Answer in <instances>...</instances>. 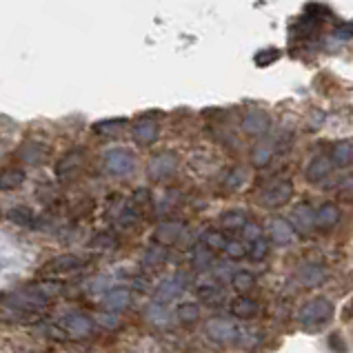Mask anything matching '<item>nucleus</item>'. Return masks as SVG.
<instances>
[{
    "label": "nucleus",
    "mask_w": 353,
    "mask_h": 353,
    "mask_svg": "<svg viewBox=\"0 0 353 353\" xmlns=\"http://www.w3.org/2000/svg\"><path fill=\"white\" fill-rule=\"evenodd\" d=\"M334 316V305H331L329 298H314V300H307L305 305L300 307L298 311V325L305 327L307 331H314L320 329L322 325H327Z\"/></svg>",
    "instance_id": "f257e3e1"
},
{
    "label": "nucleus",
    "mask_w": 353,
    "mask_h": 353,
    "mask_svg": "<svg viewBox=\"0 0 353 353\" xmlns=\"http://www.w3.org/2000/svg\"><path fill=\"white\" fill-rule=\"evenodd\" d=\"M87 163V149L85 147H76L69 149L67 154L56 163V176L60 183H69V180L78 178V174L83 171Z\"/></svg>",
    "instance_id": "f03ea898"
},
{
    "label": "nucleus",
    "mask_w": 353,
    "mask_h": 353,
    "mask_svg": "<svg viewBox=\"0 0 353 353\" xmlns=\"http://www.w3.org/2000/svg\"><path fill=\"white\" fill-rule=\"evenodd\" d=\"M105 167L114 176H129L136 169V154L127 147H114L105 154Z\"/></svg>",
    "instance_id": "7ed1b4c3"
},
{
    "label": "nucleus",
    "mask_w": 353,
    "mask_h": 353,
    "mask_svg": "<svg viewBox=\"0 0 353 353\" xmlns=\"http://www.w3.org/2000/svg\"><path fill=\"white\" fill-rule=\"evenodd\" d=\"M178 165L180 160L174 151H160V154L151 156V160L147 163V174L151 180H165L176 174Z\"/></svg>",
    "instance_id": "20e7f679"
},
{
    "label": "nucleus",
    "mask_w": 353,
    "mask_h": 353,
    "mask_svg": "<svg viewBox=\"0 0 353 353\" xmlns=\"http://www.w3.org/2000/svg\"><path fill=\"white\" fill-rule=\"evenodd\" d=\"M80 267H83V258L76 254H63V256H56L49 262H45V267L40 269V276L58 278V276L74 274V271H78Z\"/></svg>",
    "instance_id": "39448f33"
},
{
    "label": "nucleus",
    "mask_w": 353,
    "mask_h": 353,
    "mask_svg": "<svg viewBox=\"0 0 353 353\" xmlns=\"http://www.w3.org/2000/svg\"><path fill=\"white\" fill-rule=\"evenodd\" d=\"M291 198H294V185H291L289 180H278V183H274L269 189H265L260 203L269 209H278V207H285Z\"/></svg>",
    "instance_id": "423d86ee"
},
{
    "label": "nucleus",
    "mask_w": 353,
    "mask_h": 353,
    "mask_svg": "<svg viewBox=\"0 0 353 353\" xmlns=\"http://www.w3.org/2000/svg\"><path fill=\"white\" fill-rule=\"evenodd\" d=\"M296 280H298V285L305 289L320 287L322 282L327 280V269L318 265V262H305V265L296 271Z\"/></svg>",
    "instance_id": "0eeeda50"
},
{
    "label": "nucleus",
    "mask_w": 353,
    "mask_h": 353,
    "mask_svg": "<svg viewBox=\"0 0 353 353\" xmlns=\"http://www.w3.org/2000/svg\"><path fill=\"white\" fill-rule=\"evenodd\" d=\"M242 131H245L247 136H265L269 127H271V120L265 112H260V109H251L245 116H242V123H240Z\"/></svg>",
    "instance_id": "6e6552de"
},
{
    "label": "nucleus",
    "mask_w": 353,
    "mask_h": 353,
    "mask_svg": "<svg viewBox=\"0 0 353 353\" xmlns=\"http://www.w3.org/2000/svg\"><path fill=\"white\" fill-rule=\"evenodd\" d=\"M131 138L140 147H151L160 138V127L156 120H136V125L131 127Z\"/></svg>",
    "instance_id": "1a4fd4ad"
},
{
    "label": "nucleus",
    "mask_w": 353,
    "mask_h": 353,
    "mask_svg": "<svg viewBox=\"0 0 353 353\" xmlns=\"http://www.w3.org/2000/svg\"><path fill=\"white\" fill-rule=\"evenodd\" d=\"M207 336L218 345H227V342H234L238 338V327L229 320L216 318L207 325Z\"/></svg>",
    "instance_id": "9d476101"
},
{
    "label": "nucleus",
    "mask_w": 353,
    "mask_h": 353,
    "mask_svg": "<svg viewBox=\"0 0 353 353\" xmlns=\"http://www.w3.org/2000/svg\"><path fill=\"white\" fill-rule=\"evenodd\" d=\"M291 227L300 234H311L316 227V214H314V207L309 203H300L296 205L294 214H291Z\"/></svg>",
    "instance_id": "9b49d317"
},
{
    "label": "nucleus",
    "mask_w": 353,
    "mask_h": 353,
    "mask_svg": "<svg viewBox=\"0 0 353 353\" xmlns=\"http://www.w3.org/2000/svg\"><path fill=\"white\" fill-rule=\"evenodd\" d=\"M183 289H185V276H183V274L171 276V278H167L165 282H160V287L156 289V302H160V305H165L167 300L176 298Z\"/></svg>",
    "instance_id": "f8f14e48"
},
{
    "label": "nucleus",
    "mask_w": 353,
    "mask_h": 353,
    "mask_svg": "<svg viewBox=\"0 0 353 353\" xmlns=\"http://www.w3.org/2000/svg\"><path fill=\"white\" fill-rule=\"evenodd\" d=\"M269 234H271V240L278 242V245H291V242H294L296 231H294V227H291L289 220L274 218L269 223Z\"/></svg>",
    "instance_id": "ddd939ff"
},
{
    "label": "nucleus",
    "mask_w": 353,
    "mask_h": 353,
    "mask_svg": "<svg viewBox=\"0 0 353 353\" xmlns=\"http://www.w3.org/2000/svg\"><path fill=\"white\" fill-rule=\"evenodd\" d=\"M129 302H131L129 289H125V287H116V289L107 291V294H105L103 305H105V309L109 311V314H118V311H123V309L129 307Z\"/></svg>",
    "instance_id": "4468645a"
},
{
    "label": "nucleus",
    "mask_w": 353,
    "mask_h": 353,
    "mask_svg": "<svg viewBox=\"0 0 353 353\" xmlns=\"http://www.w3.org/2000/svg\"><path fill=\"white\" fill-rule=\"evenodd\" d=\"M183 229L185 225L183 223H163L158 229H156V234H154V240L158 242V245H163V247H169V245H174V242L183 236Z\"/></svg>",
    "instance_id": "2eb2a0df"
},
{
    "label": "nucleus",
    "mask_w": 353,
    "mask_h": 353,
    "mask_svg": "<svg viewBox=\"0 0 353 353\" xmlns=\"http://www.w3.org/2000/svg\"><path fill=\"white\" fill-rule=\"evenodd\" d=\"M331 165L336 167H349L353 165V143L351 140H340L334 147H331Z\"/></svg>",
    "instance_id": "dca6fc26"
},
{
    "label": "nucleus",
    "mask_w": 353,
    "mask_h": 353,
    "mask_svg": "<svg viewBox=\"0 0 353 353\" xmlns=\"http://www.w3.org/2000/svg\"><path fill=\"white\" fill-rule=\"evenodd\" d=\"M27 174L23 167H9L0 171V191H14L20 185H25Z\"/></svg>",
    "instance_id": "f3484780"
},
{
    "label": "nucleus",
    "mask_w": 353,
    "mask_h": 353,
    "mask_svg": "<svg viewBox=\"0 0 353 353\" xmlns=\"http://www.w3.org/2000/svg\"><path fill=\"white\" fill-rule=\"evenodd\" d=\"M329 174H331V160L327 156H316L305 171L309 183H320V180H325Z\"/></svg>",
    "instance_id": "a211bd4d"
},
{
    "label": "nucleus",
    "mask_w": 353,
    "mask_h": 353,
    "mask_svg": "<svg viewBox=\"0 0 353 353\" xmlns=\"http://www.w3.org/2000/svg\"><path fill=\"white\" fill-rule=\"evenodd\" d=\"M338 220H340V209L334 203H325L316 209V227L331 229L338 225Z\"/></svg>",
    "instance_id": "6ab92c4d"
},
{
    "label": "nucleus",
    "mask_w": 353,
    "mask_h": 353,
    "mask_svg": "<svg viewBox=\"0 0 353 353\" xmlns=\"http://www.w3.org/2000/svg\"><path fill=\"white\" fill-rule=\"evenodd\" d=\"M258 302L256 300H251V298H245V296H240L238 300L231 302V314H234L236 318L240 320H249V318H254L258 314Z\"/></svg>",
    "instance_id": "aec40b11"
},
{
    "label": "nucleus",
    "mask_w": 353,
    "mask_h": 353,
    "mask_svg": "<svg viewBox=\"0 0 353 353\" xmlns=\"http://www.w3.org/2000/svg\"><path fill=\"white\" fill-rule=\"evenodd\" d=\"M63 325H65V329H67L72 336H87L89 331H92V320L85 318V316H80V314L67 316Z\"/></svg>",
    "instance_id": "412c9836"
},
{
    "label": "nucleus",
    "mask_w": 353,
    "mask_h": 353,
    "mask_svg": "<svg viewBox=\"0 0 353 353\" xmlns=\"http://www.w3.org/2000/svg\"><path fill=\"white\" fill-rule=\"evenodd\" d=\"M20 156H23L25 163H32V165L45 163V158L49 156V147H43L40 143H27L20 149Z\"/></svg>",
    "instance_id": "4be33fe9"
},
{
    "label": "nucleus",
    "mask_w": 353,
    "mask_h": 353,
    "mask_svg": "<svg viewBox=\"0 0 353 353\" xmlns=\"http://www.w3.org/2000/svg\"><path fill=\"white\" fill-rule=\"evenodd\" d=\"M220 225H223V229H229V231H242L247 225V218L240 209H231L227 214L220 216Z\"/></svg>",
    "instance_id": "5701e85b"
},
{
    "label": "nucleus",
    "mask_w": 353,
    "mask_h": 353,
    "mask_svg": "<svg viewBox=\"0 0 353 353\" xmlns=\"http://www.w3.org/2000/svg\"><path fill=\"white\" fill-rule=\"evenodd\" d=\"M274 158V145L271 143H258L254 149H251V163L256 167H267Z\"/></svg>",
    "instance_id": "b1692460"
},
{
    "label": "nucleus",
    "mask_w": 353,
    "mask_h": 353,
    "mask_svg": "<svg viewBox=\"0 0 353 353\" xmlns=\"http://www.w3.org/2000/svg\"><path fill=\"white\" fill-rule=\"evenodd\" d=\"M7 220L18 227H32L34 225V211L29 207H14L7 211Z\"/></svg>",
    "instance_id": "393cba45"
},
{
    "label": "nucleus",
    "mask_w": 353,
    "mask_h": 353,
    "mask_svg": "<svg viewBox=\"0 0 353 353\" xmlns=\"http://www.w3.org/2000/svg\"><path fill=\"white\" fill-rule=\"evenodd\" d=\"M127 120L125 118H112V120H98V123L92 125V131L98 136H112V134H118L120 129L125 127Z\"/></svg>",
    "instance_id": "a878e982"
},
{
    "label": "nucleus",
    "mask_w": 353,
    "mask_h": 353,
    "mask_svg": "<svg viewBox=\"0 0 353 353\" xmlns=\"http://www.w3.org/2000/svg\"><path fill=\"white\" fill-rule=\"evenodd\" d=\"M191 265L196 269H209L214 265V251L207 249L205 245H198L194 251H191Z\"/></svg>",
    "instance_id": "bb28decb"
},
{
    "label": "nucleus",
    "mask_w": 353,
    "mask_h": 353,
    "mask_svg": "<svg viewBox=\"0 0 353 353\" xmlns=\"http://www.w3.org/2000/svg\"><path fill=\"white\" fill-rule=\"evenodd\" d=\"M231 285H234V289L240 296H245L254 289L256 278H254V274H249V271H238V274H234V278H231Z\"/></svg>",
    "instance_id": "cd10ccee"
},
{
    "label": "nucleus",
    "mask_w": 353,
    "mask_h": 353,
    "mask_svg": "<svg viewBox=\"0 0 353 353\" xmlns=\"http://www.w3.org/2000/svg\"><path fill=\"white\" fill-rule=\"evenodd\" d=\"M245 180H247V171L242 167H234V169H229L225 174L223 187L227 191H236V189H240L242 185H245Z\"/></svg>",
    "instance_id": "c85d7f7f"
},
{
    "label": "nucleus",
    "mask_w": 353,
    "mask_h": 353,
    "mask_svg": "<svg viewBox=\"0 0 353 353\" xmlns=\"http://www.w3.org/2000/svg\"><path fill=\"white\" fill-rule=\"evenodd\" d=\"M176 316L180 322L191 325V322H196L200 318V307L196 305V302H183V305L176 309Z\"/></svg>",
    "instance_id": "c756f323"
},
{
    "label": "nucleus",
    "mask_w": 353,
    "mask_h": 353,
    "mask_svg": "<svg viewBox=\"0 0 353 353\" xmlns=\"http://www.w3.org/2000/svg\"><path fill=\"white\" fill-rule=\"evenodd\" d=\"M147 318H149V322H154V325L165 327L169 322V311L165 309V305L154 302V305H149V309H147Z\"/></svg>",
    "instance_id": "7c9ffc66"
},
{
    "label": "nucleus",
    "mask_w": 353,
    "mask_h": 353,
    "mask_svg": "<svg viewBox=\"0 0 353 353\" xmlns=\"http://www.w3.org/2000/svg\"><path fill=\"white\" fill-rule=\"evenodd\" d=\"M227 242L229 240L225 238V234H220V231H207V234H205V247L211 249V251H218V249L225 251Z\"/></svg>",
    "instance_id": "2f4dec72"
},
{
    "label": "nucleus",
    "mask_w": 353,
    "mask_h": 353,
    "mask_svg": "<svg viewBox=\"0 0 353 353\" xmlns=\"http://www.w3.org/2000/svg\"><path fill=\"white\" fill-rule=\"evenodd\" d=\"M89 245L96 247V249H116L118 240H116V236H112V231H103V234H98L96 238H92Z\"/></svg>",
    "instance_id": "473e14b6"
},
{
    "label": "nucleus",
    "mask_w": 353,
    "mask_h": 353,
    "mask_svg": "<svg viewBox=\"0 0 353 353\" xmlns=\"http://www.w3.org/2000/svg\"><path fill=\"white\" fill-rule=\"evenodd\" d=\"M198 296L203 298L205 302H211V305H216V302H220L225 298L223 289H218L216 285H209V287H200L198 289Z\"/></svg>",
    "instance_id": "72a5a7b5"
},
{
    "label": "nucleus",
    "mask_w": 353,
    "mask_h": 353,
    "mask_svg": "<svg viewBox=\"0 0 353 353\" xmlns=\"http://www.w3.org/2000/svg\"><path fill=\"white\" fill-rule=\"evenodd\" d=\"M278 58H280V52H278V49L269 47V49H262L260 54H256L254 63H256L258 67H267V65H271V63H276Z\"/></svg>",
    "instance_id": "f704fd0d"
},
{
    "label": "nucleus",
    "mask_w": 353,
    "mask_h": 353,
    "mask_svg": "<svg viewBox=\"0 0 353 353\" xmlns=\"http://www.w3.org/2000/svg\"><path fill=\"white\" fill-rule=\"evenodd\" d=\"M269 254V242L265 238H260L256 242H251V249H249V256L254 260H265Z\"/></svg>",
    "instance_id": "c9c22d12"
},
{
    "label": "nucleus",
    "mask_w": 353,
    "mask_h": 353,
    "mask_svg": "<svg viewBox=\"0 0 353 353\" xmlns=\"http://www.w3.org/2000/svg\"><path fill=\"white\" fill-rule=\"evenodd\" d=\"M225 254H227L231 260H240L242 256L247 254V247L242 245L240 240H229V242H227V247H225Z\"/></svg>",
    "instance_id": "e433bc0d"
},
{
    "label": "nucleus",
    "mask_w": 353,
    "mask_h": 353,
    "mask_svg": "<svg viewBox=\"0 0 353 353\" xmlns=\"http://www.w3.org/2000/svg\"><path fill=\"white\" fill-rule=\"evenodd\" d=\"M165 247H151L147 254H145V265H151V267H156L160 265V262H165Z\"/></svg>",
    "instance_id": "4c0bfd02"
},
{
    "label": "nucleus",
    "mask_w": 353,
    "mask_h": 353,
    "mask_svg": "<svg viewBox=\"0 0 353 353\" xmlns=\"http://www.w3.org/2000/svg\"><path fill=\"white\" fill-rule=\"evenodd\" d=\"M327 345H329L331 353H347V342H345V338H342V334H338V331H334V334L329 336Z\"/></svg>",
    "instance_id": "58836bf2"
},
{
    "label": "nucleus",
    "mask_w": 353,
    "mask_h": 353,
    "mask_svg": "<svg viewBox=\"0 0 353 353\" xmlns=\"http://www.w3.org/2000/svg\"><path fill=\"white\" fill-rule=\"evenodd\" d=\"M242 236H245L247 242H256V240L262 238V229H260V225H256V223H247L245 229H242Z\"/></svg>",
    "instance_id": "ea45409f"
},
{
    "label": "nucleus",
    "mask_w": 353,
    "mask_h": 353,
    "mask_svg": "<svg viewBox=\"0 0 353 353\" xmlns=\"http://www.w3.org/2000/svg\"><path fill=\"white\" fill-rule=\"evenodd\" d=\"M338 191H340V196L342 198H351L353 200V176H345V178H342L340 180V183H338Z\"/></svg>",
    "instance_id": "a19ab883"
},
{
    "label": "nucleus",
    "mask_w": 353,
    "mask_h": 353,
    "mask_svg": "<svg viewBox=\"0 0 353 353\" xmlns=\"http://www.w3.org/2000/svg\"><path fill=\"white\" fill-rule=\"evenodd\" d=\"M149 200H151V191L149 189H138V191H134V196H131V203H134V207L147 205Z\"/></svg>",
    "instance_id": "79ce46f5"
},
{
    "label": "nucleus",
    "mask_w": 353,
    "mask_h": 353,
    "mask_svg": "<svg viewBox=\"0 0 353 353\" xmlns=\"http://www.w3.org/2000/svg\"><path fill=\"white\" fill-rule=\"evenodd\" d=\"M336 38H340V40H347V38H353V23L349 25H340L338 29H336Z\"/></svg>",
    "instance_id": "37998d69"
},
{
    "label": "nucleus",
    "mask_w": 353,
    "mask_h": 353,
    "mask_svg": "<svg viewBox=\"0 0 353 353\" xmlns=\"http://www.w3.org/2000/svg\"><path fill=\"white\" fill-rule=\"evenodd\" d=\"M322 123H325V114L318 112V109H316V112L311 114V118H309V127H311V129H320Z\"/></svg>",
    "instance_id": "c03bdc74"
},
{
    "label": "nucleus",
    "mask_w": 353,
    "mask_h": 353,
    "mask_svg": "<svg viewBox=\"0 0 353 353\" xmlns=\"http://www.w3.org/2000/svg\"><path fill=\"white\" fill-rule=\"evenodd\" d=\"M342 320H345V322H351L353 320V298L347 302V307L342 309Z\"/></svg>",
    "instance_id": "a18cd8bd"
},
{
    "label": "nucleus",
    "mask_w": 353,
    "mask_h": 353,
    "mask_svg": "<svg viewBox=\"0 0 353 353\" xmlns=\"http://www.w3.org/2000/svg\"><path fill=\"white\" fill-rule=\"evenodd\" d=\"M100 322H103L105 327H116L118 325V318L114 314H105V316H100Z\"/></svg>",
    "instance_id": "49530a36"
}]
</instances>
